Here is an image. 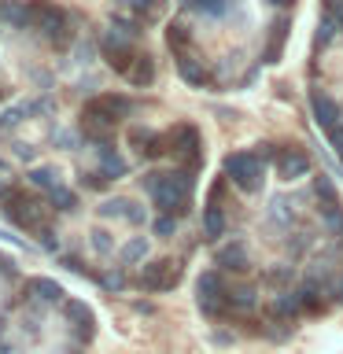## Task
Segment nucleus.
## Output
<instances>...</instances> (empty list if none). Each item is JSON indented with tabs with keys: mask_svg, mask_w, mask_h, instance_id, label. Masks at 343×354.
Segmentation results:
<instances>
[{
	"mask_svg": "<svg viewBox=\"0 0 343 354\" xmlns=\"http://www.w3.org/2000/svg\"><path fill=\"white\" fill-rule=\"evenodd\" d=\"M225 177L240 192H262L266 185V162L259 151H232L225 159Z\"/></svg>",
	"mask_w": 343,
	"mask_h": 354,
	"instance_id": "nucleus-1",
	"label": "nucleus"
},
{
	"mask_svg": "<svg viewBox=\"0 0 343 354\" xmlns=\"http://www.w3.org/2000/svg\"><path fill=\"white\" fill-rule=\"evenodd\" d=\"M30 22L37 26L52 44H63L66 33H71V19H66L63 8H55L52 0H30Z\"/></svg>",
	"mask_w": 343,
	"mask_h": 354,
	"instance_id": "nucleus-2",
	"label": "nucleus"
},
{
	"mask_svg": "<svg viewBox=\"0 0 343 354\" xmlns=\"http://www.w3.org/2000/svg\"><path fill=\"white\" fill-rule=\"evenodd\" d=\"M196 295H199V310H203L207 317H218L229 310V284L221 281V273H203L196 281Z\"/></svg>",
	"mask_w": 343,
	"mask_h": 354,
	"instance_id": "nucleus-3",
	"label": "nucleus"
},
{
	"mask_svg": "<svg viewBox=\"0 0 343 354\" xmlns=\"http://www.w3.org/2000/svg\"><path fill=\"white\" fill-rule=\"evenodd\" d=\"M177 281H181V266H177V259H163V262H151L148 270H144L140 288L144 292H170V288H177Z\"/></svg>",
	"mask_w": 343,
	"mask_h": 354,
	"instance_id": "nucleus-4",
	"label": "nucleus"
},
{
	"mask_svg": "<svg viewBox=\"0 0 343 354\" xmlns=\"http://www.w3.org/2000/svg\"><path fill=\"white\" fill-rule=\"evenodd\" d=\"M4 214H8V221H15V225H22V229H33L37 225L41 207H37V199L26 196V192H11L4 199Z\"/></svg>",
	"mask_w": 343,
	"mask_h": 354,
	"instance_id": "nucleus-5",
	"label": "nucleus"
},
{
	"mask_svg": "<svg viewBox=\"0 0 343 354\" xmlns=\"http://www.w3.org/2000/svg\"><path fill=\"white\" fill-rule=\"evenodd\" d=\"M166 148H170L174 155H181V159H199V148H203V140H199V129L192 126V122H181V126H174L170 133H166Z\"/></svg>",
	"mask_w": 343,
	"mask_h": 354,
	"instance_id": "nucleus-6",
	"label": "nucleus"
},
{
	"mask_svg": "<svg viewBox=\"0 0 343 354\" xmlns=\"http://www.w3.org/2000/svg\"><path fill=\"white\" fill-rule=\"evenodd\" d=\"M310 174V155L306 151H295V148H284L277 151V177L281 181H299V177Z\"/></svg>",
	"mask_w": 343,
	"mask_h": 354,
	"instance_id": "nucleus-7",
	"label": "nucleus"
},
{
	"mask_svg": "<svg viewBox=\"0 0 343 354\" xmlns=\"http://www.w3.org/2000/svg\"><path fill=\"white\" fill-rule=\"evenodd\" d=\"M100 48H104L107 63H111V71H118V74H129V66L137 63V59H133V52H129V44H122V41L115 37V33H104Z\"/></svg>",
	"mask_w": 343,
	"mask_h": 354,
	"instance_id": "nucleus-8",
	"label": "nucleus"
},
{
	"mask_svg": "<svg viewBox=\"0 0 343 354\" xmlns=\"http://www.w3.org/2000/svg\"><path fill=\"white\" fill-rule=\"evenodd\" d=\"M218 266L229 273H248L251 270V259H248V248L243 243H221L218 248Z\"/></svg>",
	"mask_w": 343,
	"mask_h": 354,
	"instance_id": "nucleus-9",
	"label": "nucleus"
},
{
	"mask_svg": "<svg viewBox=\"0 0 343 354\" xmlns=\"http://www.w3.org/2000/svg\"><path fill=\"white\" fill-rule=\"evenodd\" d=\"M66 317H71V325L77 328V339L82 343L93 339V310H89L82 299H66Z\"/></svg>",
	"mask_w": 343,
	"mask_h": 354,
	"instance_id": "nucleus-10",
	"label": "nucleus"
},
{
	"mask_svg": "<svg viewBox=\"0 0 343 354\" xmlns=\"http://www.w3.org/2000/svg\"><path fill=\"white\" fill-rule=\"evenodd\" d=\"M310 107H314L317 126H325V129H336V126H340V107H336V100H328L325 93H314V96H310Z\"/></svg>",
	"mask_w": 343,
	"mask_h": 354,
	"instance_id": "nucleus-11",
	"label": "nucleus"
},
{
	"mask_svg": "<svg viewBox=\"0 0 343 354\" xmlns=\"http://www.w3.org/2000/svg\"><path fill=\"white\" fill-rule=\"evenodd\" d=\"M129 140L140 148V155H148V159H159L163 151H170L166 148V137H159V133H151V129H129Z\"/></svg>",
	"mask_w": 343,
	"mask_h": 354,
	"instance_id": "nucleus-12",
	"label": "nucleus"
},
{
	"mask_svg": "<svg viewBox=\"0 0 343 354\" xmlns=\"http://www.w3.org/2000/svg\"><path fill=\"white\" fill-rule=\"evenodd\" d=\"M177 74H181V82H188L192 88H207V85H210L207 66L199 63V59H192V55H185V59H181V66H177Z\"/></svg>",
	"mask_w": 343,
	"mask_h": 354,
	"instance_id": "nucleus-13",
	"label": "nucleus"
},
{
	"mask_svg": "<svg viewBox=\"0 0 343 354\" xmlns=\"http://www.w3.org/2000/svg\"><path fill=\"white\" fill-rule=\"evenodd\" d=\"M126 77H129L133 88H148L155 82V59H151V55H137V63L129 66Z\"/></svg>",
	"mask_w": 343,
	"mask_h": 354,
	"instance_id": "nucleus-14",
	"label": "nucleus"
},
{
	"mask_svg": "<svg viewBox=\"0 0 343 354\" xmlns=\"http://www.w3.org/2000/svg\"><path fill=\"white\" fill-rule=\"evenodd\" d=\"M203 236H210V240L225 236V210L218 207V196H210V207L203 214Z\"/></svg>",
	"mask_w": 343,
	"mask_h": 354,
	"instance_id": "nucleus-15",
	"label": "nucleus"
},
{
	"mask_svg": "<svg viewBox=\"0 0 343 354\" xmlns=\"http://www.w3.org/2000/svg\"><path fill=\"white\" fill-rule=\"evenodd\" d=\"M0 19L11 26H30V4L22 0H0Z\"/></svg>",
	"mask_w": 343,
	"mask_h": 354,
	"instance_id": "nucleus-16",
	"label": "nucleus"
},
{
	"mask_svg": "<svg viewBox=\"0 0 343 354\" xmlns=\"http://www.w3.org/2000/svg\"><path fill=\"white\" fill-rule=\"evenodd\" d=\"M26 292L33 299H41V303H55V299L63 295V288L55 284V281H48V277H33V281L26 284Z\"/></svg>",
	"mask_w": 343,
	"mask_h": 354,
	"instance_id": "nucleus-17",
	"label": "nucleus"
},
{
	"mask_svg": "<svg viewBox=\"0 0 343 354\" xmlns=\"http://www.w3.org/2000/svg\"><path fill=\"white\" fill-rule=\"evenodd\" d=\"M273 317H281V321H288V317H295L299 310H303V303H299V292H281L273 299Z\"/></svg>",
	"mask_w": 343,
	"mask_h": 354,
	"instance_id": "nucleus-18",
	"label": "nucleus"
},
{
	"mask_svg": "<svg viewBox=\"0 0 343 354\" xmlns=\"http://www.w3.org/2000/svg\"><path fill=\"white\" fill-rule=\"evenodd\" d=\"M48 203H52V210H63V214H74V210H77V192H71L66 185H55L52 192H48Z\"/></svg>",
	"mask_w": 343,
	"mask_h": 354,
	"instance_id": "nucleus-19",
	"label": "nucleus"
},
{
	"mask_svg": "<svg viewBox=\"0 0 343 354\" xmlns=\"http://www.w3.org/2000/svg\"><path fill=\"white\" fill-rule=\"evenodd\" d=\"M254 303H259V295H254V288H251V284L229 288V310H251Z\"/></svg>",
	"mask_w": 343,
	"mask_h": 354,
	"instance_id": "nucleus-20",
	"label": "nucleus"
},
{
	"mask_svg": "<svg viewBox=\"0 0 343 354\" xmlns=\"http://www.w3.org/2000/svg\"><path fill=\"white\" fill-rule=\"evenodd\" d=\"M30 185L52 192V188L59 185V170H55V166H33V170H30Z\"/></svg>",
	"mask_w": 343,
	"mask_h": 354,
	"instance_id": "nucleus-21",
	"label": "nucleus"
},
{
	"mask_svg": "<svg viewBox=\"0 0 343 354\" xmlns=\"http://www.w3.org/2000/svg\"><path fill=\"white\" fill-rule=\"evenodd\" d=\"M166 44H170L174 52H185L188 44H192V30H188L185 22H170V26H166Z\"/></svg>",
	"mask_w": 343,
	"mask_h": 354,
	"instance_id": "nucleus-22",
	"label": "nucleus"
},
{
	"mask_svg": "<svg viewBox=\"0 0 343 354\" xmlns=\"http://www.w3.org/2000/svg\"><path fill=\"white\" fill-rule=\"evenodd\" d=\"M148 251H151V243H148V236H133L126 248H122V262L126 266H133V262H144L148 259Z\"/></svg>",
	"mask_w": 343,
	"mask_h": 354,
	"instance_id": "nucleus-23",
	"label": "nucleus"
},
{
	"mask_svg": "<svg viewBox=\"0 0 343 354\" xmlns=\"http://www.w3.org/2000/svg\"><path fill=\"white\" fill-rule=\"evenodd\" d=\"M100 170H104V174L111 177V181H115V177L126 174V162H122L118 155H115V151H111L107 144H104V148H100Z\"/></svg>",
	"mask_w": 343,
	"mask_h": 354,
	"instance_id": "nucleus-24",
	"label": "nucleus"
},
{
	"mask_svg": "<svg viewBox=\"0 0 343 354\" xmlns=\"http://www.w3.org/2000/svg\"><path fill=\"white\" fill-rule=\"evenodd\" d=\"M314 196L321 199V210H328V207H340V199H336V188H332L328 177H317L314 181Z\"/></svg>",
	"mask_w": 343,
	"mask_h": 354,
	"instance_id": "nucleus-25",
	"label": "nucleus"
},
{
	"mask_svg": "<svg viewBox=\"0 0 343 354\" xmlns=\"http://www.w3.org/2000/svg\"><path fill=\"white\" fill-rule=\"evenodd\" d=\"M126 4H129L133 15H140L144 22H151V19L163 11V0H126Z\"/></svg>",
	"mask_w": 343,
	"mask_h": 354,
	"instance_id": "nucleus-26",
	"label": "nucleus"
},
{
	"mask_svg": "<svg viewBox=\"0 0 343 354\" xmlns=\"http://www.w3.org/2000/svg\"><path fill=\"white\" fill-rule=\"evenodd\" d=\"M100 214H104V218H126V221H129L133 203H129V199H107V203L100 207Z\"/></svg>",
	"mask_w": 343,
	"mask_h": 354,
	"instance_id": "nucleus-27",
	"label": "nucleus"
},
{
	"mask_svg": "<svg viewBox=\"0 0 343 354\" xmlns=\"http://www.w3.org/2000/svg\"><path fill=\"white\" fill-rule=\"evenodd\" d=\"M96 284L104 288V292H122V288H126L129 281H126V273H122V270H111V273H100Z\"/></svg>",
	"mask_w": 343,
	"mask_h": 354,
	"instance_id": "nucleus-28",
	"label": "nucleus"
},
{
	"mask_svg": "<svg viewBox=\"0 0 343 354\" xmlns=\"http://www.w3.org/2000/svg\"><path fill=\"white\" fill-rule=\"evenodd\" d=\"M151 229H155V236H174V229H177V214H159L151 221Z\"/></svg>",
	"mask_w": 343,
	"mask_h": 354,
	"instance_id": "nucleus-29",
	"label": "nucleus"
},
{
	"mask_svg": "<svg viewBox=\"0 0 343 354\" xmlns=\"http://www.w3.org/2000/svg\"><path fill=\"white\" fill-rule=\"evenodd\" d=\"M284 33H288V22H281V26H273L270 48H266V63H273V59H277V52H281V41H284Z\"/></svg>",
	"mask_w": 343,
	"mask_h": 354,
	"instance_id": "nucleus-30",
	"label": "nucleus"
},
{
	"mask_svg": "<svg viewBox=\"0 0 343 354\" xmlns=\"http://www.w3.org/2000/svg\"><path fill=\"white\" fill-rule=\"evenodd\" d=\"M93 248H96L100 254H111V251H115V243H111V232L96 229V232H93Z\"/></svg>",
	"mask_w": 343,
	"mask_h": 354,
	"instance_id": "nucleus-31",
	"label": "nucleus"
},
{
	"mask_svg": "<svg viewBox=\"0 0 343 354\" xmlns=\"http://www.w3.org/2000/svg\"><path fill=\"white\" fill-rule=\"evenodd\" d=\"M328 144L336 148L340 155H343V126H336V129H328Z\"/></svg>",
	"mask_w": 343,
	"mask_h": 354,
	"instance_id": "nucleus-32",
	"label": "nucleus"
},
{
	"mask_svg": "<svg viewBox=\"0 0 343 354\" xmlns=\"http://www.w3.org/2000/svg\"><path fill=\"white\" fill-rule=\"evenodd\" d=\"M41 248L55 251V232H52V229H41Z\"/></svg>",
	"mask_w": 343,
	"mask_h": 354,
	"instance_id": "nucleus-33",
	"label": "nucleus"
},
{
	"mask_svg": "<svg viewBox=\"0 0 343 354\" xmlns=\"http://www.w3.org/2000/svg\"><path fill=\"white\" fill-rule=\"evenodd\" d=\"M63 266H66V270H74V273H82V259H74V254H63Z\"/></svg>",
	"mask_w": 343,
	"mask_h": 354,
	"instance_id": "nucleus-34",
	"label": "nucleus"
},
{
	"mask_svg": "<svg viewBox=\"0 0 343 354\" xmlns=\"http://www.w3.org/2000/svg\"><path fill=\"white\" fill-rule=\"evenodd\" d=\"M332 299H336V303L343 306V277H340V281H336V284H332Z\"/></svg>",
	"mask_w": 343,
	"mask_h": 354,
	"instance_id": "nucleus-35",
	"label": "nucleus"
},
{
	"mask_svg": "<svg viewBox=\"0 0 343 354\" xmlns=\"http://www.w3.org/2000/svg\"><path fill=\"white\" fill-rule=\"evenodd\" d=\"M0 273H4V277H15V262H8V259H0Z\"/></svg>",
	"mask_w": 343,
	"mask_h": 354,
	"instance_id": "nucleus-36",
	"label": "nucleus"
},
{
	"mask_svg": "<svg viewBox=\"0 0 343 354\" xmlns=\"http://www.w3.org/2000/svg\"><path fill=\"white\" fill-rule=\"evenodd\" d=\"M270 4H277V8H292L295 0H270Z\"/></svg>",
	"mask_w": 343,
	"mask_h": 354,
	"instance_id": "nucleus-37",
	"label": "nucleus"
},
{
	"mask_svg": "<svg viewBox=\"0 0 343 354\" xmlns=\"http://www.w3.org/2000/svg\"><path fill=\"white\" fill-rule=\"evenodd\" d=\"M336 26H343V8H336Z\"/></svg>",
	"mask_w": 343,
	"mask_h": 354,
	"instance_id": "nucleus-38",
	"label": "nucleus"
}]
</instances>
